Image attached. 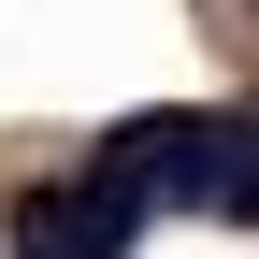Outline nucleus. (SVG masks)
Instances as JSON below:
<instances>
[{"mask_svg": "<svg viewBox=\"0 0 259 259\" xmlns=\"http://www.w3.org/2000/svg\"><path fill=\"white\" fill-rule=\"evenodd\" d=\"M130 231H144V202H130L101 158H87L72 187H29V202H15V259H115Z\"/></svg>", "mask_w": 259, "mask_h": 259, "instance_id": "f257e3e1", "label": "nucleus"}]
</instances>
